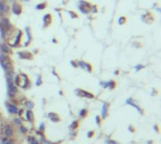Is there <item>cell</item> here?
Returning <instances> with one entry per match:
<instances>
[{
  "label": "cell",
  "mask_w": 161,
  "mask_h": 144,
  "mask_svg": "<svg viewBox=\"0 0 161 144\" xmlns=\"http://www.w3.org/2000/svg\"><path fill=\"white\" fill-rule=\"evenodd\" d=\"M13 82L16 87H19L24 90L28 89L31 86V82L26 73H20L13 76Z\"/></svg>",
  "instance_id": "cell-1"
},
{
  "label": "cell",
  "mask_w": 161,
  "mask_h": 144,
  "mask_svg": "<svg viewBox=\"0 0 161 144\" xmlns=\"http://www.w3.org/2000/svg\"><path fill=\"white\" fill-rule=\"evenodd\" d=\"M23 34H24V33H23V31L21 29L16 30V32H15L14 35H13V32L11 33V36H13V37H12V41H6V43H7L11 48H17V47H19L20 45H21Z\"/></svg>",
  "instance_id": "cell-2"
},
{
  "label": "cell",
  "mask_w": 161,
  "mask_h": 144,
  "mask_svg": "<svg viewBox=\"0 0 161 144\" xmlns=\"http://www.w3.org/2000/svg\"><path fill=\"white\" fill-rule=\"evenodd\" d=\"M0 65L2 69L5 71V73L10 70V69L13 68L12 67V60H11V56L6 54H0Z\"/></svg>",
  "instance_id": "cell-3"
},
{
  "label": "cell",
  "mask_w": 161,
  "mask_h": 144,
  "mask_svg": "<svg viewBox=\"0 0 161 144\" xmlns=\"http://www.w3.org/2000/svg\"><path fill=\"white\" fill-rule=\"evenodd\" d=\"M91 3L86 0H78L77 2V8L82 14H89L90 12V8H91Z\"/></svg>",
  "instance_id": "cell-4"
},
{
  "label": "cell",
  "mask_w": 161,
  "mask_h": 144,
  "mask_svg": "<svg viewBox=\"0 0 161 144\" xmlns=\"http://www.w3.org/2000/svg\"><path fill=\"white\" fill-rule=\"evenodd\" d=\"M0 23H1V24L3 26V27H4L7 31H9V32H12L13 30H15L13 24L11 23V19L9 18V16L0 17Z\"/></svg>",
  "instance_id": "cell-5"
},
{
  "label": "cell",
  "mask_w": 161,
  "mask_h": 144,
  "mask_svg": "<svg viewBox=\"0 0 161 144\" xmlns=\"http://www.w3.org/2000/svg\"><path fill=\"white\" fill-rule=\"evenodd\" d=\"M11 12V6L6 1H0V17L8 16Z\"/></svg>",
  "instance_id": "cell-6"
},
{
  "label": "cell",
  "mask_w": 161,
  "mask_h": 144,
  "mask_svg": "<svg viewBox=\"0 0 161 144\" xmlns=\"http://www.w3.org/2000/svg\"><path fill=\"white\" fill-rule=\"evenodd\" d=\"M11 11L14 15H16V16H20L21 14L23 13V6L22 4L18 1L16 2H14L11 7Z\"/></svg>",
  "instance_id": "cell-7"
},
{
  "label": "cell",
  "mask_w": 161,
  "mask_h": 144,
  "mask_svg": "<svg viewBox=\"0 0 161 144\" xmlns=\"http://www.w3.org/2000/svg\"><path fill=\"white\" fill-rule=\"evenodd\" d=\"M2 130H3V136L5 137L6 139H11L14 136V130L11 125L5 124L4 127L2 128Z\"/></svg>",
  "instance_id": "cell-8"
},
{
  "label": "cell",
  "mask_w": 161,
  "mask_h": 144,
  "mask_svg": "<svg viewBox=\"0 0 161 144\" xmlns=\"http://www.w3.org/2000/svg\"><path fill=\"white\" fill-rule=\"evenodd\" d=\"M77 67L81 68L82 70L87 71L88 73H92V70H93L92 66H91V64H90L89 62H86V61H84V60H77Z\"/></svg>",
  "instance_id": "cell-9"
},
{
  "label": "cell",
  "mask_w": 161,
  "mask_h": 144,
  "mask_svg": "<svg viewBox=\"0 0 161 144\" xmlns=\"http://www.w3.org/2000/svg\"><path fill=\"white\" fill-rule=\"evenodd\" d=\"M53 23V16L51 13H46L44 14L43 17V28H47L49 27Z\"/></svg>",
  "instance_id": "cell-10"
},
{
  "label": "cell",
  "mask_w": 161,
  "mask_h": 144,
  "mask_svg": "<svg viewBox=\"0 0 161 144\" xmlns=\"http://www.w3.org/2000/svg\"><path fill=\"white\" fill-rule=\"evenodd\" d=\"M74 93L77 96H79V97L82 98H89V99L94 98V95H93L92 93H90V91H87V90H82V89H77V90H74Z\"/></svg>",
  "instance_id": "cell-11"
},
{
  "label": "cell",
  "mask_w": 161,
  "mask_h": 144,
  "mask_svg": "<svg viewBox=\"0 0 161 144\" xmlns=\"http://www.w3.org/2000/svg\"><path fill=\"white\" fill-rule=\"evenodd\" d=\"M0 52H1L2 54H6V55L11 56V55H12V48H11L7 43L2 41V43L0 44Z\"/></svg>",
  "instance_id": "cell-12"
},
{
  "label": "cell",
  "mask_w": 161,
  "mask_h": 144,
  "mask_svg": "<svg viewBox=\"0 0 161 144\" xmlns=\"http://www.w3.org/2000/svg\"><path fill=\"white\" fill-rule=\"evenodd\" d=\"M25 32H26V35H27V41H26L24 45V47H27L31 43H32V40H33V36H32V31H31V27H26L25 28Z\"/></svg>",
  "instance_id": "cell-13"
},
{
  "label": "cell",
  "mask_w": 161,
  "mask_h": 144,
  "mask_svg": "<svg viewBox=\"0 0 161 144\" xmlns=\"http://www.w3.org/2000/svg\"><path fill=\"white\" fill-rule=\"evenodd\" d=\"M100 86L105 89H109V90H114L117 84L114 80H109V81H101L100 82Z\"/></svg>",
  "instance_id": "cell-14"
},
{
  "label": "cell",
  "mask_w": 161,
  "mask_h": 144,
  "mask_svg": "<svg viewBox=\"0 0 161 144\" xmlns=\"http://www.w3.org/2000/svg\"><path fill=\"white\" fill-rule=\"evenodd\" d=\"M6 107H7L8 111L10 112L11 115L17 114V112H18V107H17V106L14 103H12L11 101L6 103Z\"/></svg>",
  "instance_id": "cell-15"
},
{
  "label": "cell",
  "mask_w": 161,
  "mask_h": 144,
  "mask_svg": "<svg viewBox=\"0 0 161 144\" xmlns=\"http://www.w3.org/2000/svg\"><path fill=\"white\" fill-rule=\"evenodd\" d=\"M17 55H18V57L21 60H33V55L29 51H20L17 53Z\"/></svg>",
  "instance_id": "cell-16"
},
{
  "label": "cell",
  "mask_w": 161,
  "mask_h": 144,
  "mask_svg": "<svg viewBox=\"0 0 161 144\" xmlns=\"http://www.w3.org/2000/svg\"><path fill=\"white\" fill-rule=\"evenodd\" d=\"M108 107L109 105L107 103H103L102 105V108H101V117L102 119H106L107 116V113H108Z\"/></svg>",
  "instance_id": "cell-17"
},
{
  "label": "cell",
  "mask_w": 161,
  "mask_h": 144,
  "mask_svg": "<svg viewBox=\"0 0 161 144\" xmlns=\"http://www.w3.org/2000/svg\"><path fill=\"white\" fill-rule=\"evenodd\" d=\"M126 104H128V105H130V106H134L135 108H136L137 110H138V111L140 112L141 114H142V113H143V110H142V109L140 108V107H139V106H138V105H137L136 103H135L134 100H133L132 98H129V99H127V100H126Z\"/></svg>",
  "instance_id": "cell-18"
},
{
  "label": "cell",
  "mask_w": 161,
  "mask_h": 144,
  "mask_svg": "<svg viewBox=\"0 0 161 144\" xmlns=\"http://www.w3.org/2000/svg\"><path fill=\"white\" fill-rule=\"evenodd\" d=\"M48 118H49L50 120L52 121V122H60V116H58L57 113H55V112H50L49 114H48Z\"/></svg>",
  "instance_id": "cell-19"
},
{
  "label": "cell",
  "mask_w": 161,
  "mask_h": 144,
  "mask_svg": "<svg viewBox=\"0 0 161 144\" xmlns=\"http://www.w3.org/2000/svg\"><path fill=\"white\" fill-rule=\"evenodd\" d=\"M25 115H26V119H27V122H33V120H34V115H33V112L31 111V109L27 110V111L25 112Z\"/></svg>",
  "instance_id": "cell-20"
},
{
  "label": "cell",
  "mask_w": 161,
  "mask_h": 144,
  "mask_svg": "<svg viewBox=\"0 0 161 144\" xmlns=\"http://www.w3.org/2000/svg\"><path fill=\"white\" fill-rule=\"evenodd\" d=\"M47 6H48V3L46 1H44V2H41L39 3V4H37L35 9L37 11H44V10H45L47 8Z\"/></svg>",
  "instance_id": "cell-21"
},
{
  "label": "cell",
  "mask_w": 161,
  "mask_h": 144,
  "mask_svg": "<svg viewBox=\"0 0 161 144\" xmlns=\"http://www.w3.org/2000/svg\"><path fill=\"white\" fill-rule=\"evenodd\" d=\"M126 22H127V18L125 16H120L117 20V23L119 26H123V24H126Z\"/></svg>",
  "instance_id": "cell-22"
},
{
  "label": "cell",
  "mask_w": 161,
  "mask_h": 144,
  "mask_svg": "<svg viewBox=\"0 0 161 144\" xmlns=\"http://www.w3.org/2000/svg\"><path fill=\"white\" fill-rule=\"evenodd\" d=\"M27 141L29 144H39V140L37 139H35L34 137L28 136L27 137Z\"/></svg>",
  "instance_id": "cell-23"
},
{
  "label": "cell",
  "mask_w": 161,
  "mask_h": 144,
  "mask_svg": "<svg viewBox=\"0 0 161 144\" xmlns=\"http://www.w3.org/2000/svg\"><path fill=\"white\" fill-rule=\"evenodd\" d=\"M88 115V110L87 109H85V108H83V109H81L79 111V117L81 118V119H84L86 116Z\"/></svg>",
  "instance_id": "cell-24"
},
{
  "label": "cell",
  "mask_w": 161,
  "mask_h": 144,
  "mask_svg": "<svg viewBox=\"0 0 161 144\" xmlns=\"http://www.w3.org/2000/svg\"><path fill=\"white\" fill-rule=\"evenodd\" d=\"M68 13H69V15L71 16V18H73V19H77V18H78V14H77L75 11H68Z\"/></svg>",
  "instance_id": "cell-25"
},
{
  "label": "cell",
  "mask_w": 161,
  "mask_h": 144,
  "mask_svg": "<svg viewBox=\"0 0 161 144\" xmlns=\"http://www.w3.org/2000/svg\"><path fill=\"white\" fill-rule=\"evenodd\" d=\"M77 127H78V122H77V121L73 122L72 124L70 125V129H72V130H74V129H77Z\"/></svg>",
  "instance_id": "cell-26"
},
{
  "label": "cell",
  "mask_w": 161,
  "mask_h": 144,
  "mask_svg": "<svg viewBox=\"0 0 161 144\" xmlns=\"http://www.w3.org/2000/svg\"><path fill=\"white\" fill-rule=\"evenodd\" d=\"M26 106L28 109H31L34 106V103H33L32 101H26Z\"/></svg>",
  "instance_id": "cell-27"
},
{
  "label": "cell",
  "mask_w": 161,
  "mask_h": 144,
  "mask_svg": "<svg viewBox=\"0 0 161 144\" xmlns=\"http://www.w3.org/2000/svg\"><path fill=\"white\" fill-rule=\"evenodd\" d=\"M39 144H51V143H50L47 139H44V137L41 136V138L40 139V140H39Z\"/></svg>",
  "instance_id": "cell-28"
},
{
  "label": "cell",
  "mask_w": 161,
  "mask_h": 144,
  "mask_svg": "<svg viewBox=\"0 0 161 144\" xmlns=\"http://www.w3.org/2000/svg\"><path fill=\"white\" fill-rule=\"evenodd\" d=\"M90 12L91 13H97L98 12V8L96 5H91V8H90Z\"/></svg>",
  "instance_id": "cell-29"
},
{
  "label": "cell",
  "mask_w": 161,
  "mask_h": 144,
  "mask_svg": "<svg viewBox=\"0 0 161 144\" xmlns=\"http://www.w3.org/2000/svg\"><path fill=\"white\" fill-rule=\"evenodd\" d=\"M36 86H41V84H43V79H41V75H39L38 77H37V80H36Z\"/></svg>",
  "instance_id": "cell-30"
},
{
  "label": "cell",
  "mask_w": 161,
  "mask_h": 144,
  "mask_svg": "<svg viewBox=\"0 0 161 144\" xmlns=\"http://www.w3.org/2000/svg\"><path fill=\"white\" fill-rule=\"evenodd\" d=\"M144 67H145V66L142 65V64H138V65L135 66V71H136V72H139V71H140L141 69L144 68Z\"/></svg>",
  "instance_id": "cell-31"
},
{
  "label": "cell",
  "mask_w": 161,
  "mask_h": 144,
  "mask_svg": "<svg viewBox=\"0 0 161 144\" xmlns=\"http://www.w3.org/2000/svg\"><path fill=\"white\" fill-rule=\"evenodd\" d=\"M14 122H15V123H16L17 125H19V126L23 125V122L20 118H16V119H14Z\"/></svg>",
  "instance_id": "cell-32"
},
{
  "label": "cell",
  "mask_w": 161,
  "mask_h": 144,
  "mask_svg": "<svg viewBox=\"0 0 161 144\" xmlns=\"http://www.w3.org/2000/svg\"><path fill=\"white\" fill-rule=\"evenodd\" d=\"M20 130H21V132H22L23 134H27V127H25L24 125H21V126H20Z\"/></svg>",
  "instance_id": "cell-33"
},
{
  "label": "cell",
  "mask_w": 161,
  "mask_h": 144,
  "mask_svg": "<svg viewBox=\"0 0 161 144\" xmlns=\"http://www.w3.org/2000/svg\"><path fill=\"white\" fill-rule=\"evenodd\" d=\"M106 142H107V144H120L119 142H117L116 140H113V139H107Z\"/></svg>",
  "instance_id": "cell-34"
},
{
  "label": "cell",
  "mask_w": 161,
  "mask_h": 144,
  "mask_svg": "<svg viewBox=\"0 0 161 144\" xmlns=\"http://www.w3.org/2000/svg\"><path fill=\"white\" fill-rule=\"evenodd\" d=\"M39 129H40V131L44 132V122H43V123H41V124H40V128H39Z\"/></svg>",
  "instance_id": "cell-35"
},
{
  "label": "cell",
  "mask_w": 161,
  "mask_h": 144,
  "mask_svg": "<svg viewBox=\"0 0 161 144\" xmlns=\"http://www.w3.org/2000/svg\"><path fill=\"white\" fill-rule=\"evenodd\" d=\"M17 0H6V2L8 3L9 5H12L14 2H16Z\"/></svg>",
  "instance_id": "cell-36"
},
{
  "label": "cell",
  "mask_w": 161,
  "mask_h": 144,
  "mask_svg": "<svg viewBox=\"0 0 161 144\" xmlns=\"http://www.w3.org/2000/svg\"><path fill=\"white\" fill-rule=\"evenodd\" d=\"M96 123H97V124H100V122H101V118H100V116H96Z\"/></svg>",
  "instance_id": "cell-37"
},
{
  "label": "cell",
  "mask_w": 161,
  "mask_h": 144,
  "mask_svg": "<svg viewBox=\"0 0 161 144\" xmlns=\"http://www.w3.org/2000/svg\"><path fill=\"white\" fill-rule=\"evenodd\" d=\"M93 134H94V131H90V132H88V138H91L93 136Z\"/></svg>",
  "instance_id": "cell-38"
},
{
  "label": "cell",
  "mask_w": 161,
  "mask_h": 144,
  "mask_svg": "<svg viewBox=\"0 0 161 144\" xmlns=\"http://www.w3.org/2000/svg\"><path fill=\"white\" fill-rule=\"evenodd\" d=\"M71 65H73L74 68H77V61L75 60H72L71 61Z\"/></svg>",
  "instance_id": "cell-39"
},
{
  "label": "cell",
  "mask_w": 161,
  "mask_h": 144,
  "mask_svg": "<svg viewBox=\"0 0 161 144\" xmlns=\"http://www.w3.org/2000/svg\"><path fill=\"white\" fill-rule=\"evenodd\" d=\"M53 44H57V40L56 38H53V41H52Z\"/></svg>",
  "instance_id": "cell-40"
},
{
  "label": "cell",
  "mask_w": 161,
  "mask_h": 144,
  "mask_svg": "<svg viewBox=\"0 0 161 144\" xmlns=\"http://www.w3.org/2000/svg\"><path fill=\"white\" fill-rule=\"evenodd\" d=\"M129 131H133V132H134V128H133V126H131V125H130V126H129Z\"/></svg>",
  "instance_id": "cell-41"
},
{
  "label": "cell",
  "mask_w": 161,
  "mask_h": 144,
  "mask_svg": "<svg viewBox=\"0 0 161 144\" xmlns=\"http://www.w3.org/2000/svg\"><path fill=\"white\" fill-rule=\"evenodd\" d=\"M119 73H120L119 71H115L114 72V74H115V75H118V74H119Z\"/></svg>",
  "instance_id": "cell-42"
},
{
  "label": "cell",
  "mask_w": 161,
  "mask_h": 144,
  "mask_svg": "<svg viewBox=\"0 0 161 144\" xmlns=\"http://www.w3.org/2000/svg\"><path fill=\"white\" fill-rule=\"evenodd\" d=\"M20 1H23V2H30L31 0H20Z\"/></svg>",
  "instance_id": "cell-43"
}]
</instances>
